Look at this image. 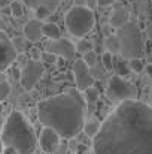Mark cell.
Instances as JSON below:
<instances>
[{"label": "cell", "instance_id": "cell-1", "mask_svg": "<svg viewBox=\"0 0 152 154\" xmlns=\"http://www.w3.org/2000/svg\"><path fill=\"white\" fill-rule=\"evenodd\" d=\"M93 154H152V108L140 100L116 105L93 139Z\"/></svg>", "mask_w": 152, "mask_h": 154}, {"label": "cell", "instance_id": "cell-2", "mask_svg": "<svg viewBox=\"0 0 152 154\" xmlns=\"http://www.w3.org/2000/svg\"><path fill=\"white\" fill-rule=\"evenodd\" d=\"M87 100L78 88L45 99L37 105V118L43 127L55 130L60 138H76L85 126Z\"/></svg>", "mask_w": 152, "mask_h": 154}, {"label": "cell", "instance_id": "cell-3", "mask_svg": "<svg viewBox=\"0 0 152 154\" xmlns=\"http://www.w3.org/2000/svg\"><path fill=\"white\" fill-rule=\"evenodd\" d=\"M0 139L4 147H12L19 154H33L36 150L34 132L19 111L9 114L3 124Z\"/></svg>", "mask_w": 152, "mask_h": 154}, {"label": "cell", "instance_id": "cell-4", "mask_svg": "<svg viewBox=\"0 0 152 154\" xmlns=\"http://www.w3.org/2000/svg\"><path fill=\"white\" fill-rule=\"evenodd\" d=\"M119 39V47H121V55L127 60H134V58H142L145 55V42L142 39V32L140 27L136 21H130L124 27H121L116 33Z\"/></svg>", "mask_w": 152, "mask_h": 154}, {"label": "cell", "instance_id": "cell-5", "mask_svg": "<svg viewBox=\"0 0 152 154\" xmlns=\"http://www.w3.org/2000/svg\"><path fill=\"white\" fill-rule=\"evenodd\" d=\"M64 23L67 32L75 38H85L94 27V12L87 6H73L66 12Z\"/></svg>", "mask_w": 152, "mask_h": 154}, {"label": "cell", "instance_id": "cell-6", "mask_svg": "<svg viewBox=\"0 0 152 154\" xmlns=\"http://www.w3.org/2000/svg\"><path fill=\"white\" fill-rule=\"evenodd\" d=\"M106 93H107L109 99L116 105L127 102V100H137V94H139L137 87L133 82H130L118 75H113L109 79Z\"/></svg>", "mask_w": 152, "mask_h": 154}, {"label": "cell", "instance_id": "cell-7", "mask_svg": "<svg viewBox=\"0 0 152 154\" xmlns=\"http://www.w3.org/2000/svg\"><path fill=\"white\" fill-rule=\"evenodd\" d=\"M43 72H45V66L42 61H36V60L27 61V64L24 66L21 76H19V81H21V85L24 87V90H27V91L33 90L34 85L43 76Z\"/></svg>", "mask_w": 152, "mask_h": 154}, {"label": "cell", "instance_id": "cell-8", "mask_svg": "<svg viewBox=\"0 0 152 154\" xmlns=\"http://www.w3.org/2000/svg\"><path fill=\"white\" fill-rule=\"evenodd\" d=\"M73 75H75L76 88L81 93H84L88 88L94 87V78L90 72V66L85 63L84 58H79L73 63Z\"/></svg>", "mask_w": 152, "mask_h": 154}, {"label": "cell", "instance_id": "cell-9", "mask_svg": "<svg viewBox=\"0 0 152 154\" xmlns=\"http://www.w3.org/2000/svg\"><path fill=\"white\" fill-rule=\"evenodd\" d=\"M16 48L9 36L0 30V73H3L16 58Z\"/></svg>", "mask_w": 152, "mask_h": 154}, {"label": "cell", "instance_id": "cell-10", "mask_svg": "<svg viewBox=\"0 0 152 154\" xmlns=\"http://www.w3.org/2000/svg\"><path fill=\"white\" fill-rule=\"evenodd\" d=\"M45 51L60 55L66 60H70L76 54V47L67 39H57V41H51L45 45Z\"/></svg>", "mask_w": 152, "mask_h": 154}, {"label": "cell", "instance_id": "cell-11", "mask_svg": "<svg viewBox=\"0 0 152 154\" xmlns=\"http://www.w3.org/2000/svg\"><path fill=\"white\" fill-rule=\"evenodd\" d=\"M60 135L52 130L49 127H43V130L40 132V138H39V144L42 151L46 154H52L57 151L58 145H60Z\"/></svg>", "mask_w": 152, "mask_h": 154}, {"label": "cell", "instance_id": "cell-12", "mask_svg": "<svg viewBox=\"0 0 152 154\" xmlns=\"http://www.w3.org/2000/svg\"><path fill=\"white\" fill-rule=\"evenodd\" d=\"M24 35L25 39L30 42H39L43 36V24L39 20H30L24 26Z\"/></svg>", "mask_w": 152, "mask_h": 154}, {"label": "cell", "instance_id": "cell-13", "mask_svg": "<svg viewBox=\"0 0 152 154\" xmlns=\"http://www.w3.org/2000/svg\"><path fill=\"white\" fill-rule=\"evenodd\" d=\"M61 2L63 0H22V3H25L28 8L34 9V12L36 11H46L51 15L58 9Z\"/></svg>", "mask_w": 152, "mask_h": 154}, {"label": "cell", "instance_id": "cell-14", "mask_svg": "<svg viewBox=\"0 0 152 154\" xmlns=\"http://www.w3.org/2000/svg\"><path fill=\"white\" fill-rule=\"evenodd\" d=\"M131 20H130V14H128V11L125 9V8H118V9H115L113 12H112V15H110V20H109V23H110V26L113 27V29H116V30H119L121 27H124L125 24H128Z\"/></svg>", "mask_w": 152, "mask_h": 154}, {"label": "cell", "instance_id": "cell-15", "mask_svg": "<svg viewBox=\"0 0 152 154\" xmlns=\"http://www.w3.org/2000/svg\"><path fill=\"white\" fill-rule=\"evenodd\" d=\"M101 124L97 118H90L88 121H85V126H84V133L88 136V138H96L99 135V132L101 130Z\"/></svg>", "mask_w": 152, "mask_h": 154}, {"label": "cell", "instance_id": "cell-16", "mask_svg": "<svg viewBox=\"0 0 152 154\" xmlns=\"http://www.w3.org/2000/svg\"><path fill=\"white\" fill-rule=\"evenodd\" d=\"M60 35H61V32H60V29H58L57 24H54V23L43 24V36L49 38L51 41H57V39H61Z\"/></svg>", "mask_w": 152, "mask_h": 154}, {"label": "cell", "instance_id": "cell-17", "mask_svg": "<svg viewBox=\"0 0 152 154\" xmlns=\"http://www.w3.org/2000/svg\"><path fill=\"white\" fill-rule=\"evenodd\" d=\"M104 50H106V52H110V54L118 52L121 50V47H119V39H118L116 35H110V36H107V38L104 39Z\"/></svg>", "mask_w": 152, "mask_h": 154}, {"label": "cell", "instance_id": "cell-18", "mask_svg": "<svg viewBox=\"0 0 152 154\" xmlns=\"http://www.w3.org/2000/svg\"><path fill=\"white\" fill-rule=\"evenodd\" d=\"M10 12H12V15H13V17H16V18L22 17V15H24V9H22L21 2H18V0L10 2Z\"/></svg>", "mask_w": 152, "mask_h": 154}, {"label": "cell", "instance_id": "cell-19", "mask_svg": "<svg viewBox=\"0 0 152 154\" xmlns=\"http://www.w3.org/2000/svg\"><path fill=\"white\" fill-rule=\"evenodd\" d=\"M101 63H103V67L106 70H110L113 67V57H112V54L110 52H104L101 55Z\"/></svg>", "mask_w": 152, "mask_h": 154}, {"label": "cell", "instance_id": "cell-20", "mask_svg": "<svg viewBox=\"0 0 152 154\" xmlns=\"http://www.w3.org/2000/svg\"><path fill=\"white\" fill-rule=\"evenodd\" d=\"M10 94V85L7 84V81L0 82V103L4 99H7V96Z\"/></svg>", "mask_w": 152, "mask_h": 154}, {"label": "cell", "instance_id": "cell-21", "mask_svg": "<svg viewBox=\"0 0 152 154\" xmlns=\"http://www.w3.org/2000/svg\"><path fill=\"white\" fill-rule=\"evenodd\" d=\"M84 97H85V100H90V102L97 100L99 99V90L96 87H91L87 91H84Z\"/></svg>", "mask_w": 152, "mask_h": 154}, {"label": "cell", "instance_id": "cell-22", "mask_svg": "<svg viewBox=\"0 0 152 154\" xmlns=\"http://www.w3.org/2000/svg\"><path fill=\"white\" fill-rule=\"evenodd\" d=\"M40 61H42L43 64H54V63L57 61V55H55V54H51V52H48V51H43L42 55H40Z\"/></svg>", "mask_w": 152, "mask_h": 154}, {"label": "cell", "instance_id": "cell-23", "mask_svg": "<svg viewBox=\"0 0 152 154\" xmlns=\"http://www.w3.org/2000/svg\"><path fill=\"white\" fill-rule=\"evenodd\" d=\"M76 51H81V52H84V54H88V52L93 51V45H91L90 42H87V41L82 39V41L76 45Z\"/></svg>", "mask_w": 152, "mask_h": 154}, {"label": "cell", "instance_id": "cell-24", "mask_svg": "<svg viewBox=\"0 0 152 154\" xmlns=\"http://www.w3.org/2000/svg\"><path fill=\"white\" fill-rule=\"evenodd\" d=\"M130 67L134 70V72H142L143 70V64H142V60L140 58H134V60H130Z\"/></svg>", "mask_w": 152, "mask_h": 154}, {"label": "cell", "instance_id": "cell-25", "mask_svg": "<svg viewBox=\"0 0 152 154\" xmlns=\"http://www.w3.org/2000/svg\"><path fill=\"white\" fill-rule=\"evenodd\" d=\"M84 60H85V63H87L88 66H93L94 61H96V54H94V51L85 54V55H84Z\"/></svg>", "mask_w": 152, "mask_h": 154}, {"label": "cell", "instance_id": "cell-26", "mask_svg": "<svg viewBox=\"0 0 152 154\" xmlns=\"http://www.w3.org/2000/svg\"><path fill=\"white\" fill-rule=\"evenodd\" d=\"M112 3H115V0H97V6H100V8L109 6V5H112Z\"/></svg>", "mask_w": 152, "mask_h": 154}, {"label": "cell", "instance_id": "cell-27", "mask_svg": "<svg viewBox=\"0 0 152 154\" xmlns=\"http://www.w3.org/2000/svg\"><path fill=\"white\" fill-rule=\"evenodd\" d=\"M40 55H42V52H39V50H31V57H33V60H36V61H40Z\"/></svg>", "mask_w": 152, "mask_h": 154}, {"label": "cell", "instance_id": "cell-28", "mask_svg": "<svg viewBox=\"0 0 152 154\" xmlns=\"http://www.w3.org/2000/svg\"><path fill=\"white\" fill-rule=\"evenodd\" d=\"M85 2H87V8L91 9V11L97 6V0H85Z\"/></svg>", "mask_w": 152, "mask_h": 154}, {"label": "cell", "instance_id": "cell-29", "mask_svg": "<svg viewBox=\"0 0 152 154\" xmlns=\"http://www.w3.org/2000/svg\"><path fill=\"white\" fill-rule=\"evenodd\" d=\"M3 154H19V153H18L15 148H12V147H6V148H4V153H3Z\"/></svg>", "mask_w": 152, "mask_h": 154}, {"label": "cell", "instance_id": "cell-30", "mask_svg": "<svg viewBox=\"0 0 152 154\" xmlns=\"http://www.w3.org/2000/svg\"><path fill=\"white\" fill-rule=\"evenodd\" d=\"M145 72H146V73L149 75V78L152 79V64H148V66L145 67Z\"/></svg>", "mask_w": 152, "mask_h": 154}, {"label": "cell", "instance_id": "cell-31", "mask_svg": "<svg viewBox=\"0 0 152 154\" xmlns=\"http://www.w3.org/2000/svg\"><path fill=\"white\" fill-rule=\"evenodd\" d=\"M146 36H148L149 39H152V24H149V26L146 27Z\"/></svg>", "mask_w": 152, "mask_h": 154}, {"label": "cell", "instance_id": "cell-32", "mask_svg": "<svg viewBox=\"0 0 152 154\" xmlns=\"http://www.w3.org/2000/svg\"><path fill=\"white\" fill-rule=\"evenodd\" d=\"M75 3H76V6H84V3H87L85 0H75Z\"/></svg>", "mask_w": 152, "mask_h": 154}, {"label": "cell", "instance_id": "cell-33", "mask_svg": "<svg viewBox=\"0 0 152 154\" xmlns=\"http://www.w3.org/2000/svg\"><path fill=\"white\" fill-rule=\"evenodd\" d=\"M4 153V150H3V142H1V139H0V154Z\"/></svg>", "mask_w": 152, "mask_h": 154}, {"label": "cell", "instance_id": "cell-34", "mask_svg": "<svg viewBox=\"0 0 152 154\" xmlns=\"http://www.w3.org/2000/svg\"><path fill=\"white\" fill-rule=\"evenodd\" d=\"M3 81H6V79H4V75L0 73V82H3Z\"/></svg>", "mask_w": 152, "mask_h": 154}, {"label": "cell", "instance_id": "cell-35", "mask_svg": "<svg viewBox=\"0 0 152 154\" xmlns=\"http://www.w3.org/2000/svg\"><path fill=\"white\" fill-rule=\"evenodd\" d=\"M1 112H3V105L0 103V115H1Z\"/></svg>", "mask_w": 152, "mask_h": 154}, {"label": "cell", "instance_id": "cell-36", "mask_svg": "<svg viewBox=\"0 0 152 154\" xmlns=\"http://www.w3.org/2000/svg\"><path fill=\"white\" fill-rule=\"evenodd\" d=\"M0 127H1V120H0Z\"/></svg>", "mask_w": 152, "mask_h": 154}]
</instances>
